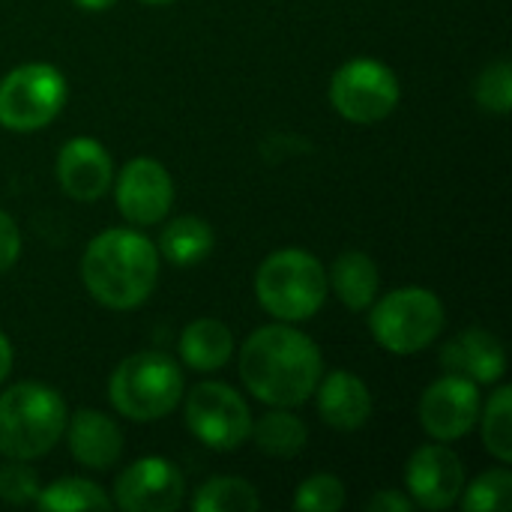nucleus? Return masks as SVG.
Masks as SVG:
<instances>
[{
    "instance_id": "f257e3e1",
    "label": "nucleus",
    "mask_w": 512,
    "mask_h": 512,
    "mask_svg": "<svg viewBox=\"0 0 512 512\" xmlns=\"http://www.w3.org/2000/svg\"><path fill=\"white\" fill-rule=\"evenodd\" d=\"M324 375L318 345L291 324H267L240 348V381L270 408H297L312 399Z\"/></svg>"
},
{
    "instance_id": "f03ea898",
    "label": "nucleus",
    "mask_w": 512,
    "mask_h": 512,
    "mask_svg": "<svg viewBox=\"0 0 512 512\" xmlns=\"http://www.w3.org/2000/svg\"><path fill=\"white\" fill-rule=\"evenodd\" d=\"M81 282L99 306L135 309L147 303L159 282V249L132 228H108L87 243Z\"/></svg>"
},
{
    "instance_id": "7ed1b4c3",
    "label": "nucleus",
    "mask_w": 512,
    "mask_h": 512,
    "mask_svg": "<svg viewBox=\"0 0 512 512\" xmlns=\"http://www.w3.org/2000/svg\"><path fill=\"white\" fill-rule=\"evenodd\" d=\"M63 396L39 381H21L0 393V456L33 462L57 447L66 429Z\"/></svg>"
},
{
    "instance_id": "20e7f679",
    "label": "nucleus",
    "mask_w": 512,
    "mask_h": 512,
    "mask_svg": "<svg viewBox=\"0 0 512 512\" xmlns=\"http://www.w3.org/2000/svg\"><path fill=\"white\" fill-rule=\"evenodd\" d=\"M255 297L276 321H309L327 300V270L306 249H279L261 261Z\"/></svg>"
},
{
    "instance_id": "39448f33",
    "label": "nucleus",
    "mask_w": 512,
    "mask_h": 512,
    "mask_svg": "<svg viewBox=\"0 0 512 512\" xmlns=\"http://www.w3.org/2000/svg\"><path fill=\"white\" fill-rule=\"evenodd\" d=\"M108 399L126 420L156 423L180 405L183 372L177 360L162 351H138L114 369Z\"/></svg>"
},
{
    "instance_id": "423d86ee",
    "label": "nucleus",
    "mask_w": 512,
    "mask_h": 512,
    "mask_svg": "<svg viewBox=\"0 0 512 512\" xmlns=\"http://www.w3.org/2000/svg\"><path fill=\"white\" fill-rule=\"evenodd\" d=\"M447 324L444 303L429 288H399L372 303L369 330L375 342L399 357L426 351L435 345Z\"/></svg>"
},
{
    "instance_id": "0eeeda50",
    "label": "nucleus",
    "mask_w": 512,
    "mask_h": 512,
    "mask_svg": "<svg viewBox=\"0 0 512 512\" xmlns=\"http://www.w3.org/2000/svg\"><path fill=\"white\" fill-rule=\"evenodd\" d=\"M66 105V78L51 63H24L0 78V126L9 132L45 129Z\"/></svg>"
},
{
    "instance_id": "6e6552de",
    "label": "nucleus",
    "mask_w": 512,
    "mask_h": 512,
    "mask_svg": "<svg viewBox=\"0 0 512 512\" xmlns=\"http://www.w3.org/2000/svg\"><path fill=\"white\" fill-rule=\"evenodd\" d=\"M396 72L375 57H354L330 78V105L351 123H378L399 105Z\"/></svg>"
},
{
    "instance_id": "1a4fd4ad",
    "label": "nucleus",
    "mask_w": 512,
    "mask_h": 512,
    "mask_svg": "<svg viewBox=\"0 0 512 512\" xmlns=\"http://www.w3.org/2000/svg\"><path fill=\"white\" fill-rule=\"evenodd\" d=\"M186 426L204 447L234 453L249 441L252 411L234 387L222 381H201L186 396Z\"/></svg>"
},
{
    "instance_id": "9d476101",
    "label": "nucleus",
    "mask_w": 512,
    "mask_h": 512,
    "mask_svg": "<svg viewBox=\"0 0 512 512\" xmlns=\"http://www.w3.org/2000/svg\"><path fill=\"white\" fill-rule=\"evenodd\" d=\"M186 498L180 468L162 456H147L120 471L111 504L126 512H171Z\"/></svg>"
},
{
    "instance_id": "9b49d317",
    "label": "nucleus",
    "mask_w": 512,
    "mask_h": 512,
    "mask_svg": "<svg viewBox=\"0 0 512 512\" xmlns=\"http://www.w3.org/2000/svg\"><path fill=\"white\" fill-rule=\"evenodd\" d=\"M480 387L468 378L459 375H444L435 384L426 387L420 396V426L426 429L429 438L447 444L465 438L480 417Z\"/></svg>"
},
{
    "instance_id": "f8f14e48",
    "label": "nucleus",
    "mask_w": 512,
    "mask_h": 512,
    "mask_svg": "<svg viewBox=\"0 0 512 512\" xmlns=\"http://www.w3.org/2000/svg\"><path fill=\"white\" fill-rule=\"evenodd\" d=\"M114 198L120 216L129 225L147 228V225H159L168 216L174 201V183L162 162L150 156H138L126 162L123 171L117 174Z\"/></svg>"
},
{
    "instance_id": "ddd939ff",
    "label": "nucleus",
    "mask_w": 512,
    "mask_h": 512,
    "mask_svg": "<svg viewBox=\"0 0 512 512\" xmlns=\"http://www.w3.org/2000/svg\"><path fill=\"white\" fill-rule=\"evenodd\" d=\"M408 498L423 510H450L465 489V465L447 444H426L408 459Z\"/></svg>"
},
{
    "instance_id": "4468645a",
    "label": "nucleus",
    "mask_w": 512,
    "mask_h": 512,
    "mask_svg": "<svg viewBox=\"0 0 512 512\" xmlns=\"http://www.w3.org/2000/svg\"><path fill=\"white\" fill-rule=\"evenodd\" d=\"M54 174L69 198L90 204L108 192L114 180V165L108 150L96 138H72L60 147Z\"/></svg>"
},
{
    "instance_id": "2eb2a0df",
    "label": "nucleus",
    "mask_w": 512,
    "mask_h": 512,
    "mask_svg": "<svg viewBox=\"0 0 512 512\" xmlns=\"http://www.w3.org/2000/svg\"><path fill=\"white\" fill-rule=\"evenodd\" d=\"M441 366L450 375L480 384H498L507 375V351L489 330H465L441 348Z\"/></svg>"
},
{
    "instance_id": "dca6fc26",
    "label": "nucleus",
    "mask_w": 512,
    "mask_h": 512,
    "mask_svg": "<svg viewBox=\"0 0 512 512\" xmlns=\"http://www.w3.org/2000/svg\"><path fill=\"white\" fill-rule=\"evenodd\" d=\"M63 435H66L72 459L90 471H108L123 456V432L102 411H93V408L75 411L72 417H66Z\"/></svg>"
},
{
    "instance_id": "f3484780",
    "label": "nucleus",
    "mask_w": 512,
    "mask_h": 512,
    "mask_svg": "<svg viewBox=\"0 0 512 512\" xmlns=\"http://www.w3.org/2000/svg\"><path fill=\"white\" fill-rule=\"evenodd\" d=\"M321 420L336 432H357L372 417V393L354 372L336 369L330 375H321L315 393Z\"/></svg>"
},
{
    "instance_id": "a211bd4d",
    "label": "nucleus",
    "mask_w": 512,
    "mask_h": 512,
    "mask_svg": "<svg viewBox=\"0 0 512 512\" xmlns=\"http://www.w3.org/2000/svg\"><path fill=\"white\" fill-rule=\"evenodd\" d=\"M327 288H333V294L339 297L345 309L366 312L378 300V288H381L378 264L366 252L348 249L333 261L327 273Z\"/></svg>"
},
{
    "instance_id": "6ab92c4d",
    "label": "nucleus",
    "mask_w": 512,
    "mask_h": 512,
    "mask_svg": "<svg viewBox=\"0 0 512 512\" xmlns=\"http://www.w3.org/2000/svg\"><path fill=\"white\" fill-rule=\"evenodd\" d=\"M234 354L231 330L216 318H198L180 333V357L195 372H219Z\"/></svg>"
},
{
    "instance_id": "aec40b11",
    "label": "nucleus",
    "mask_w": 512,
    "mask_h": 512,
    "mask_svg": "<svg viewBox=\"0 0 512 512\" xmlns=\"http://www.w3.org/2000/svg\"><path fill=\"white\" fill-rule=\"evenodd\" d=\"M213 228L198 216H177L159 234V255L174 267H192L213 252Z\"/></svg>"
},
{
    "instance_id": "412c9836",
    "label": "nucleus",
    "mask_w": 512,
    "mask_h": 512,
    "mask_svg": "<svg viewBox=\"0 0 512 512\" xmlns=\"http://www.w3.org/2000/svg\"><path fill=\"white\" fill-rule=\"evenodd\" d=\"M249 438L255 441V447L264 456L273 459H294L297 453H303L306 441H309V429L300 417H294L288 408H273L270 414H264L258 423L252 420V432Z\"/></svg>"
},
{
    "instance_id": "4be33fe9",
    "label": "nucleus",
    "mask_w": 512,
    "mask_h": 512,
    "mask_svg": "<svg viewBox=\"0 0 512 512\" xmlns=\"http://www.w3.org/2000/svg\"><path fill=\"white\" fill-rule=\"evenodd\" d=\"M33 504L45 512L108 510V507H111V498H108L105 489L96 486L93 480L63 477V480H54L51 486L39 489V495H36Z\"/></svg>"
},
{
    "instance_id": "5701e85b",
    "label": "nucleus",
    "mask_w": 512,
    "mask_h": 512,
    "mask_svg": "<svg viewBox=\"0 0 512 512\" xmlns=\"http://www.w3.org/2000/svg\"><path fill=\"white\" fill-rule=\"evenodd\" d=\"M195 512H258L261 498L252 483L240 477H213L192 495Z\"/></svg>"
},
{
    "instance_id": "b1692460",
    "label": "nucleus",
    "mask_w": 512,
    "mask_h": 512,
    "mask_svg": "<svg viewBox=\"0 0 512 512\" xmlns=\"http://www.w3.org/2000/svg\"><path fill=\"white\" fill-rule=\"evenodd\" d=\"M477 423L483 426V447L489 456H495L501 465L512 462V390L498 387L486 408H480Z\"/></svg>"
},
{
    "instance_id": "393cba45",
    "label": "nucleus",
    "mask_w": 512,
    "mask_h": 512,
    "mask_svg": "<svg viewBox=\"0 0 512 512\" xmlns=\"http://www.w3.org/2000/svg\"><path fill=\"white\" fill-rule=\"evenodd\" d=\"M468 512H507L512 507V474L507 468H492L480 474L459 495Z\"/></svg>"
},
{
    "instance_id": "a878e982",
    "label": "nucleus",
    "mask_w": 512,
    "mask_h": 512,
    "mask_svg": "<svg viewBox=\"0 0 512 512\" xmlns=\"http://www.w3.org/2000/svg\"><path fill=\"white\" fill-rule=\"evenodd\" d=\"M474 99L483 111L489 114H510L512 108V66L510 60H495L489 63L477 84H474Z\"/></svg>"
},
{
    "instance_id": "bb28decb",
    "label": "nucleus",
    "mask_w": 512,
    "mask_h": 512,
    "mask_svg": "<svg viewBox=\"0 0 512 512\" xmlns=\"http://www.w3.org/2000/svg\"><path fill=\"white\" fill-rule=\"evenodd\" d=\"M348 501L345 483L333 474H312L300 483L294 495V510L300 512H339Z\"/></svg>"
},
{
    "instance_id": "cd10ccee",
    "label": "nucleus",
    "mask_w": 512,
    "mask_h": 512,
    "mask_svg": "<svg viewBox=\"0 0 512 512\" xmlns=\"http://www.w3.org/2000/svg\"><path fill=\"white\" fill-rule=\"evenodd\" d=\"M39 489H42L39 474L30 465L18 459H9L6 465H0V501L3 504H12V507L33 504Z\"/></svg>"
},
{
    "instance_id": "c85d7f7f",
    "label": "nucleus",
    "mask_w": 512,
    "mask_h": 512,
    "mask_svg": "<svg viewBox=\"0 0 512 512\" xmlns=\"http://www.w3.org/2000/svg\"><path fill=\"white\" fill-rule=\"evenodd\" d=\"M21 255V234L9 213L0 210V273H6Z\"/></svg>"
},
{
    "instance_id": "c756f323",
    "label": "nucleus",
    "mask_w": 512,
    "mask_h": 512,
    "mask_svg": "<svg viewBox=\"0 0 512 512\" xmlns=\"http://www.w3.org/2000/svg\"><path fill=\"white\" fill-rule=\"evenodd\" d=\"M366 510L369 512H408L414 510V501L402 492H393V489H381L375 498L366 501Z\"/></svg>"
},
{
    "instance_id": "7c9ffc66",
    "label": "nucleus",
    "mask_w": 512,
    "mask_h": 512,
    "mask_svg": "<svg viewBox=\"0 0 512 512\" xmlns=\"http://www.w3.org/2000/svg\"><path fill=\"white\" fill-rule=\"evenodd\" d=\"M12 360H15V354H12V345H9V339L0 333V384L9 378V372H12Z\"/></svg>"
},
{
    "instance_id": "2f4dec72",
    "label": "nucleus",
    "mask_w": 512,
    "mask_h": 512,
    "mask_svg": "<svg viewBox=\"0 0 512 512\" xmlns=\"http://www.w3.org/2000/svg\"><path fill=\"white\" fill-rule=\"evenodd\" d=\"M78 9H84V12H105V9H111L117 0H72Z\"/></svg>"
},
{
    "instance_id": "473e14b6",
    "label": "nucleus",
    "mask_w": 512,
    "mask_h": 512,
    "mask_svg": "<svg viewBox=\"0 0 512 512\" xmlns=\"http://www.w3.org/2000/svg\"><path fill=\"white\" fill-rule=\"evenodd\" d=\"M141 3H150V6H165V3H174V0H141Z\"/></svg>"
}]
</instances>
